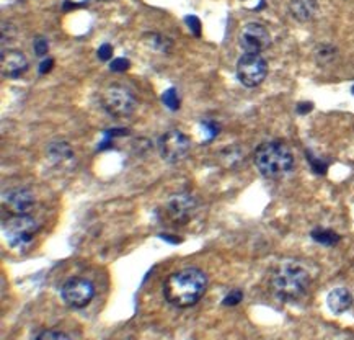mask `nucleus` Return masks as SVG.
<instances>
[{
	"label": "nucleus",
	"instance_id": "21",
	"mask_svg": "<svg viewBox=\"0 0 354 340\" xmlns=\"http://www.w3.org/2000/svg\"><path fill=\"white\" fill-rule=\"evenodd\" d=\"M307 161L310 162L312 170H314L315 174H319V175H324V174H326V169H328V165H326L325 162L319 161V159H315L314 156H310V154H308V152H307Z\"/></svg>",
	"mask_w": 354,
	"mask_h": 340
},
{
	"label": "nucleus",
	"instance_id": "14",
	"mask_svg": "<svg viewBox=\"0 0 354 340\" xmlns=\"http://www.w3.org/2000/svg\"><path fill=\"white\" fill-rule=\"evenodd\" d=\"M289 12L299 21H308L315 17L317 2L315 0H290Z\"/></svg>",
	"mask_w": 354,
	"mask_h": 340
},
{
	"label": "nucleus",
	"instance_id": "9",
	"mask_svg": "<svg viewBox=\"0 0 354 340\" xmlns=\"http://www.w3.org/2000/svg\"><path fill=\"white\" fill-rule=\"evenodd\" d=\"M198 203L193 195L189 193H175L165 202L163 213L175 224H186L196 213Z\"/></svg>",
	"mask_w": 354,
	"mask_h": 340
},
{
	"label": "nucleus",
	"instance_id": "1",
	"mask_svg": "<svg viewBox=\"0 0 354 340\" xmlns=\"http://www.w3.org/2000/svg\"><path fill=\"white\" fill-rule=\"evenodd\" d=\"M207 288V275L196 267L178 270L163 282V298L169 305L185 310L196 305Z\"/></svg>",
	"mask_w": 354,
	"mask_h": 340
},
{
	"label": "nucleus",
	"instance_id": "23",
	"mask_svg": "<svg viewBox=\"0 0 354 340\" xmlns=\"http://www.w3.org/2000/svg\"><path fill=\"white\" fill-rule=\"evenodd\" d=\"M129 66H131V62L128 61V59L118 57V59H115V61H111L110 69L113 72H124L126 69H129Z\"/></svg>",
	"mask_w": 354,
	"mask_h": 340
},
{
	"label": "nucleus",
	"instance_id": "16",
	"mask_svg": "<svg viewBox=\"0 0 354 340\" xmlns=\"http://www.w3.org/2000/svg\"><path fill=\"white\" fill-rule=\"evenodd\" d=\"M310 235L315 242L322 244V246H335L339 242V235L328 229H314Z\"/></svg>",
	"mask_w": 354,
	"mask_h": 340
},
{
	"label": "nucleus",
	"instance_id": "2",
	"mask_svg": "<svg viewBox=\"0 0 354 340\" xmlns=\"http://www.w3.org/2000/svg\"><path fill=\"white\" fill-rule=\"evenodd\" d=\"M310 287V274L296 260H286L271 275V289L281 301H296Z\"/></svg>",
	"mask_w": 354,
	"mask_h": 340
},
{
	"label": "nucleus",
	"instance_id": "5",
	"mask_svg": "<svg viewBox=\"0 0 354 340\" xmlns=\"http://www.w3.org/2000/svg\"><path fill=\"white\" fill-rule=\"evenodd\" d=\"M39 226L36 220L28 215L10 216L3 223V234H6L8 246L13 249H24L33 241Z\"/></svg>",
	"mask_w": 354,
	"mask_h": 340
},
{
	"label": "nucleus",
	"instance_id": "10",
	"mask_svg": "<svg viewBox=\"0 0 354 340\" xmlns=\"http://www.w3.org/2000/svg\"><path fill=\"white\" fill-rule=\"evenodd\" d=\"M239 43L245 53L260 54L271 44V35L261 24H247L240 31Z\"/></svg>",
	"mask_w": 354,
	"mask_h": 340
},
{
	"label": "nucleus",
	"instance_id": "13",
	"mask_svg": "<svg viewBox=\"0 0 354 340\" xmlns=\"http://www.w3.org/2000/svg\"><path fill=\"white\" fill-rule=\"evenodd\" d=\"M326 306L333 314H343L353 306V294L346 288L331 289L326 296Z\"/></svg>",
	"mask_w": 354,
	"mask_h": 340
},
{
	"label": "nucleus",
	"instance_id": "15",
	"mask_svg": "<svg viewBox=\"0 0 354 340\" xmlns=\"http://www.w3.org/2000/svg\"><path fill=\"white\" fill-rule=\"evenodd\" d=\"M48 156L53 162L61 164V162L71 161L74 157V151H72V147L67 143H53L48 149Z\"/></svg>",
	"mask_w": 354,
	"mask_h": 340
},
{
	"label": "nucleus",
	"instance_id": "4",
	"mask_svg": "<svg viewBox=\"0 0 354 340\" xmlns=\"http://www.w3.org/2000/svg\"><path fill=\"white\" fill-rule=\"evenodd\" d=\"M103 110L113 118H128L138 107V100L128 87L121 84H111L100 95Z\"/></svg>",
	"mask_w": 354,
	"mask_h": 340
},
{
	"label": "nucleus",
	"instance_id": "28",
	"mask_svg": "<svg viewBox=\"0 0 354 340\" xmlns=\"http://www.w3.org/2000/svg\"><path fill=\"white\" fill-rule=\"evenodd\" d=\"M312 108H314V105H312V103H299V107H297V111L299 113H307V111H310Z\"/></svg>",
	"mask_w": 354,
	"mask_h": 340
},
{
	"label": "nucleus",
	"instance_id": "17",
	"mask_svg": "<svg viewBox=\"0 0 354 340\" xmlns=\"http://www.w3.org/2000/svg\"><path fill=\"white\" fill-rule=\"evenodd\" d=\"M162 102L163 105L167 108H170V110H178L180 108V98H178V93H176L175 89H169L165 90L162 95Z\"/></svg>",
	"mask_w": 354,
	"mask_h": 340
},
{
	"label": "nucleus",
	"instance_id": "8",
	"mask_svg": "<svg viewBox=\"0 0 354 340\" xmlns=\"http://www.w3.org/2000/svg\"><path fill=\"white\" fill-rule=\"evenodd\" d=\"M61 296L62 301L67 306L74 307V310H82V307L88 306L95 296V287L93 283L87 278H75L67 280L61 288Z\"/></svg>",
	"mask_w": 354,
	"mask_h": 340
},
{
	"label": "nucleus",
	"instance_id": "25",
	"mask_svg": "<svg viewBox=\"0 0 354 340\" xmlns=\"http://www.w3.org/2000/svg\"><path fill=\"white\" fill-rule=\"evenodd\" d=\"M98 57L102 59V61H110V59L113 57L111 44H108V43L102 44V46H100V49H98Z\"/></svg>",
	"mask_w": 354,
	"mask_h": 340
},
{
	"label": "nucleus",
	"instance_id": "12",
	"mask_svg": "<svg viewBox=\"0 0 354 340\" xmlns=\"http://www.w3.org/2000/svg\"><path fill=\"white\" fill-rule=\"evenodd\" d=\"M33 205L35 197L28 188H12L7 193H3V206L8 208L12 216L28 215Z\"/></svg>",
	"mask_w": 354,
	"mask_h": 340
},
{
	"label": "nucleus",
	"instance_id": "24",
	"mask_svg": "<svg viewBox=\"0 0 354 340\" xmlns=\"http://www.w3.org/2000/svg\"><path fill=\"white\" fill-rule=\"evenodd\" d=\"M185 21L189 25V30H192V33H194L196 36L201 35V21H199L196 17H193V15L186 17Z\"/></svg>",
	"mask_w": 354,
	"mask_h": 340
},
{
	"label": "nucleus",
	"instance_id": "19",
	"mask_svg": "<svg viewBox=\"0 0 354 340\" xmlns=\"http://www.w3.org/2000/svg\"><path fill=\"white\" fill-rule=\"evenodd\" d=\"M33 49H35V54H36V56H38V57L46 56L48 51H49V43H48V39L43 38V36H38V38H35Z\"/></svg>",
	"mask_w": 354,
	"mask_h": 340
},
{
	"label": "nucleus",
	"instance_id": "29",
	"mask_svg": "<svg viewBox=\"0 0 354 340\" xmlns=\"http://www.w3.org/2000/svg\"><path fill=\"white\" fill-rule=\"evenodd\" d=\"M351 92H353V95H354V85H353V89H351Z\"/></svg>",
	"mask_w": 354,
	"mask_h": 340
},
{
	"label": "nucleus",
	"instance_id": "11",
	"mask_svg": "<svg viewBox=\"0 0 354 340\" xmlns=\"http://www.w3.org/2000/svg\"><path fill=\"white\" fill-rule=\"evenodd\" d=\"M28 59L18 49H8V51L2 53L0 57V71L2 75L7 79H18L28 71Z\"/></svg>",
	"mask_w": 354,
	"mask_h": 340
},
{
	"label": "nucleus",
	"instance_id": "3",
	"mask_svg": "<svg viewBox=\"0 0 354 340\" xmlns=\"http://www.w3.org/2000/svg\"><path fill=\"white\" fill-rule=\"evenodd\" d=\"M255 165L265 179L276 180L288 175L294 167V154L284 143L270 141L257 147L253 156Z\"/></svg>",
	"mask_w": 354,
	"mask_h": 340
},
{
	"label": "nucleus",
	"instance_id": "27",
	"mask_svg": "<svg viewBox=\"0 0 354 340\" xmlns=\"http://www.w3.org/2000/svg\"><path fill=\"white\" fill-rule=\"evenodd\" d=\"M54 64L53 59H46V61L41 62V67H39V74H46L48 71H51V67Z\"/></svg>",
	"mask_w": 354,
	"mask_h": 340
},
{
	"label": "nucleus",
	"instance_id": "18",
	"mask_svg": "<svg viewBox=\"0 0 354 340\" xmlns=\"http://www.w3.org/2000/svg\"><path fill=\"white\" fill-rule=\"evenodd\" d=\"M35 340H72V339L67 334L61 332V330L49 329V330H43V332H39L35 337Z\"/></svg>",
	"mask_w": 354,
	"mask_h": 340
},
{
	"label": "nucleus",
	"instance_id": "7",
	"mask_svg": "<svg viewBox=\"0 0 354 340\" xmlns=\"http://www.w3.org/2000/svg\"><path fill=\"white\" fill-rule=\"evenodd\" d=\"M157 144L162 159L169 164H176V162L183 161L192 151V139L178 129H171L163 134Z\"/></svg>",
	"mask_w": 354,
	"mask_h": 340
},
{
	"label": "nucleus",
	"instance_id": "20",
	"mask_svg": "<svg viewBox=\"0 0 354 340\" xmlns=\"http://www.w3.org/2000/svg\"><path fill=\"white\" fill-rule=\"evenodd\" d=\"M243 299V293L240 292V289H232L227 296L224 298V301H222V305L224 306H237L240 301Z\"/></svg>",
	"mask_w": 354,
	"mask_h": 340
},
{
	"label": "nucleus",
	"instance_id": "22",
	"mask_svg": "<svg viewBox=\"0 0 354 340\" xmlns=\"http://www.w3.org/2000/svg\"><path fill=\"white\" fill-rule=\"evenodd\" d=\"M151 36L153 38V42H152V39H145V42L151 44L152 48L160 49V51H167V43H170L169 38H163V36L157 35V33H152Z\"/></svg>",
	"mask_w": 354,
	"mask_h": 340
},
{
	"label": "nucleus",
	"instance_id": "26",
	"mask_svg": "<svg viewBox=\"0 0 354 340\" xmlns=\"http://www.w3.org/2000/svg\"><path fill=\"white\" fill-rule=\"evenodd\" d=\"M203 126L204 128H207V138L212 139L216 138L217 134H219V126L216 123H212V121H203Z\"/></svg>",
	"mask_w": 354,
	"mask_h": 340
},
{
	"label": "nucleus",
	"instance_id": "6",
	"mask_svg": "<svg viewBox=\"0 0 354 340\" xmlns=\"http://www.w3.org/2000/svg\"><path fill=\"white\" fill-rule=\"evenodd\" d=\"M268 74V62L261 54L245 53L237 62V79L245 87H258Z\"/></svg>",
	"mask_w": 354,
	"mask_h": 340
}]
</instances>
